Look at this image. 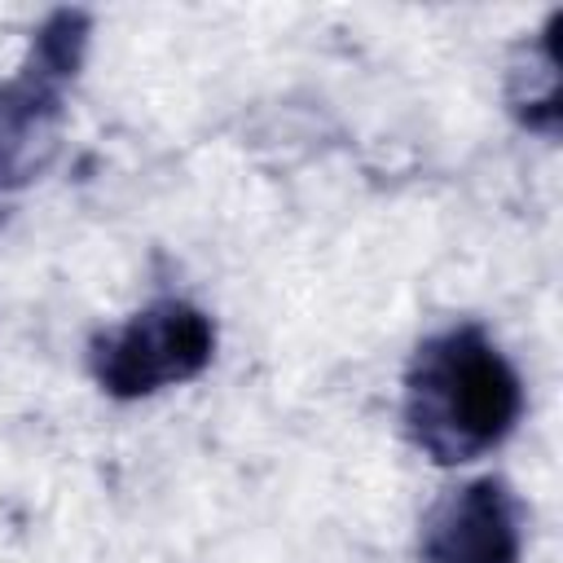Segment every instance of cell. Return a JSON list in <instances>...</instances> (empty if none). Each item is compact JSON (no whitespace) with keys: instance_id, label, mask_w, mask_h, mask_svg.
<instances>
[{"instance_id":"1","label":"cell","mask_w":563,"mask_h":563,"mask_svg":"<svg viewBox=\"0 0 563 563\" xmlns=\"http://www.w3.org/2000/svg\"><path fill=\"white\" fill-rule=\"evenodd\" d=\"M523 378L479 321L427 334L405 365L400 422L409 444L435 466H466L519 427Z\"/></svg>"},{"instance_id":"2","label":"cell","mask_w":563,"mask_h":563,"mask_svg":"<svg viewBox=\"0 0 563 563\" xmlns=\"http://www.w3.org/2000/svg\"><path fill=\"white\" fill-rule=\"evenodd\" d=\"M92 44L88 9H53L26 44L22 66L0 84V189L31 185L57 154L66 97Z\"/></svg>"},{"instance_id":"3","label":"cell","mask_w":563,"mask_h":563,"mask_svg":"<svg viewBox=\"0 0 563 563\" xmlns=\"http://www.w3.org/2000/svg\"><path fill=\"white\" fill-rule=\"evenodd\" d=\"M216 356V321L185 299H154L88 347L92 378L114 400H145L198 378Z\"/></svg>"},{"instance_id":"4","label":"cell","mask_w":563,"mask_h":563,"mask_svg":"<svg viewBox=\"0 0 563 563\" xmlns=\"http://www.w3.org/2000/svg\"><path fill=\"white\" fill-rule=\"evenodd\" d=\"M422 563H519L523 559V506L501 475L466 479L449 488L418 532Z\"/></svg>"},{"instance_id":"5","label":"cell","mask_w":563,"mask_h":563,"mask_svg":"<svg viewBox=\"0 0 563 563\" xmlns=\"http://www.w3.org/2000/svg\"><path fill=\"white\" fill-rule=\"evenodd\" d=\"M559 26L563 9H550L545 26L515 44L506 62V110L519 128L554 141L559 136Z\"/></svg>"}]
</instances>
